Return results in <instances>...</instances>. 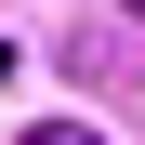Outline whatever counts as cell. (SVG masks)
I'll use <instances>...</instances> for the list:
<instances>
[{
    "instance_id": "cell-1",
    "label": "cell",
    "mask_w": 145,
    "mask_h": 145,
    "mask_svg": "<svg viewBox=\"0 0 145 145\" xmlns=\"http://www.w3.org/2000/svg\"><path fill=\"white\" fill-rule=\"evenodd\" d=\"M27 145H106V132H92V119H40Z\"/></svg>"
}]
</instances>
